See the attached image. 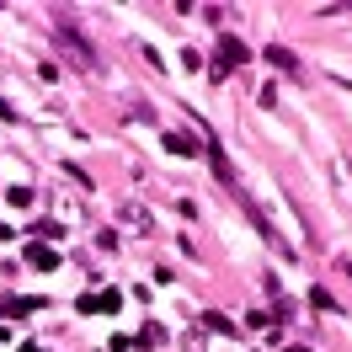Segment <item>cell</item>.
Instances as JSON below:
<instances>
[{
	"mask_svg": "<svg viewBox=\"0 0 352 352\" xmlns=\"http://www.w3.org/2000/svg\"><path fill=\"white\" fill-rule=\"evenodd\" d=\"M54 43L65 48V54H69L80 69H96V54H91V43L80 38V27L69 22V16H54Z\"/></svg>",
	"mask_w": 352,
	"mask_h": 352,
	"instance_id": "6da1fadb",
	"label": "cell"
},
{
	"mask_svg": "<svg viewBox=\"0 0 352 352\" xmlns=\"http://www.w3.org/2000/svg\"><path fill=\"white\" fill-rule=\"evenodd\" d=\"M27 262L43 267V272H54V267H59V251H54V245H27Z\"/></svg>",
	"mask_w": 352,
	"mask_h": 352,
	"instance_id": "7a4b0ae2",
	"label": "cell"
},
{
	"mask_svg": "<svg viewBox=\"0 0 352 352\" xmlns=\"http://www.w3.org/2000/svg\"><path fill=\"white\" fill-rule=\"evenodd\" d=\"M219 59H224V69L245 65V43H241V38H219Z\"/></svg>",
	"mask_w": 352,
	"mask_h": 352,
	"instance_id": "3957f363",
	"label": "cell"
},
{
	"mask_svg": "<svg viewBox=\"0 0 352 352\" xmlns=\"http://www.w3.org/2000/svg\"><path fill=\"white\" fill-rule=\"evenodd\" d=\"M166 150H171V155H192V139H182V133H166Z\"/></svg>",
	"mask_w": 352,
	"mask_h": 352,
	"instance_id": "277c9868",
	"label": "cell"
},
{
	"mask_svg": "<svg viewBox=\"0 0 352 352\" xmlns=\"http://www.w3.org/2000/svg\"><path fill=\"white\" fill-rule=\"evenodd\" d=\"M6 203H11V208H32V192H27V187H11V192H6Z\"/></svg>",
	"mask_w": 352,
	"mask_h": 352,
	"instance_id": "5b68a950",
	"label": "cell"
},
{
	"mask_svg": "<svg viewBox=\"0 0 352 352\" xmlns=\"http://www.w3.org/2000/svg\"><path fill=\"white\" fill-rule=\"evenodd\" d=\"M102 309V294H80V315H96Z\"/></svg>",
	"mask_w": 352,
	"mask_h": 352,
	"instance_id": "8992f818",
	"label": "cell"
}]
</instances>
